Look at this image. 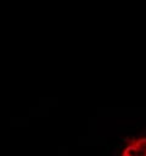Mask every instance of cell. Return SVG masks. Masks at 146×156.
Here are the masks:
<instances>
[{"label":"cell","instance_id":"6da1fadb","mask_svg":"<svg viewBox=\"0 0 146 156\" xmlns=\"http://www.w3.org/2000/svg\"><path fill=\"white\" fill-rule=\"evenodd\" d=\"M109 156H146V128L120 136Z\"/></svg>","mask_w":146,"mask_h":156}]
</instances>
